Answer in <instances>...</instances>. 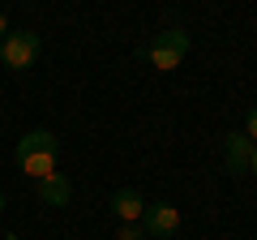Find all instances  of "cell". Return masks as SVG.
Wrapping results in <instances>:
<instances>
[{
  "label": "cell",
  "mask_w": 257,
  "mask_h": 240,
  "mask_svg": "<svg viewBox=\"0 0 257 240\" xmlns=\"http://www.w3.org/2000/svg\"><path fill=\"white\" fill-rule=\"evenodd\" d=\"M18 167H22V172H26L30 180L39 185V180H47V176L56 172V155H47V150H39V155H26V159H18Z\"/></svg>",
  "instance_id": "8"
},
{
  "label": "cell",
  "mask_w": 257,
  "mask_h": 240,
  "mask_svg": "<svg viewBox=\"0 0 257 240\" xmlns=\"http://www.w3.org/2000/svg\"><path fill=\"white\" fill-rule=\"evenodd\" d=\"M111 214H116L120 223H142V214H146V197L133 193V189H116V193H111Z\"/></svg>",
  "instance_id": "5"
},
{
  "label": "cell",
  "mask_w": 257,
  "mask_h": 240,
  "mask_svg": "<svg viewBox=\"0 0 257 240\" xmlns=\"http://www.w3.org/2000/svg\"><path fill=\"white\" fill-rule=\"evenodd\" d=\"M240 133H244V138H248V142L257 146V103L248 107V120H244V129H240Z\"/></svg>",
  "instance_id": "10"
},
{
  "label": "cell",
  "mask_w": 257,
  "mask_h": 240,
  "mask_svg": "<svg viewBox=\"0 0 257 240\" xmlns=\"http://www.w3.org/2000/svg\"><path fill=\"white\" fill-rule=\"evenodd\" d=\"M5 240H18V236H13V231H9V236H5Z\"/></svg>",
  "instance_id": "14"
},
{
  "label": "cell",
  "mask_w": 257,
  "mask_h": 240,
  "mask_svg": "<svg viewBox=\"0 0 257 240\" xmlns=\"http://www.w3.org/2000/svg\"><path fill=\"white\" fill-rule=\"evenodd\" d=\"M248 172L257 176V146H253V159H248Z\"/></svg>",
  "instance_id": "12"
},
{
  "label": "cell",
  "mask_w": 257,
  "mask_h": 240,
  "mask_svg": "<svg viewBox=\"0 0 257 240\" xmlns=\"http://www.w3.org/2000/svg\"><path fill=\"white\" fill-rule=\"evenodd\" d=\"M39 150L56 155V150H60V138H56V133H47V129H30L26 138H18L13 155H18V159H26V155H39Z\"/></svg>",
  "instance_id": "7"
},
{
  "label": "cell",
  "mask_w": 257,
  "mask_h": 240,
  "mask_svg": "<svg viewBox=\"0 0 257 240\" xmlns=\"http://www.w3.org/2000/svg\"><path fill=\"white\" fill-rule=\"evenodd\" d=\"M116 240H146V231H142V223H120Z\"/></svg>",
  "instance_id": "9"
},
{
  "label": "cell",
  "mask_w": 257,
  "mask_h": 240,
  "mask_svg": "<svg viewBox=\"0 0 257 240\" xmlns=\"http://www.w3.org/2000/svg\"><path fill=\"white\" fill-rule=\"evenodd\" d=\"M5 39H9V18L0 13V43H5Z\"/></svg>",
  "instance_id": "11"
},
{
  "label": "cell",
  "mask_w": 257,
  "mask_h": 240,
  "mask_svg": "<svg viewBox=\"0 0 257 240\" xmlns=\"http://www.w3.org/2000/svg\"><path fill=\"white\" fill-rule=\"evenodd\" d=\"M0 210H5V193H0Z\"/></svg>",
  "instance_id": "13"
},
{
  "label": "cell",
  "mask_w": 257,
  "mask_h": 240,
  "mask_svg": "<svg viewBox=\"0 0 257 240\" xmlns=\"http://www.w3.org/2000/svg\"><path fill=\"white\" fill-rule=\"evenodd\" d=\"M142 231H146V236H155V240L176 236V231H180V210H176L172 202H150L146 214H142Z\"/></svg>",
  "instance_id": "3"
},
{
  "label": "cell",
  "mask_w": 257,
  "mask_h": 240,
  "mask_svg": "<svg viewBox=\"0 0 257 240\" xmlns=\"http://www.w3.org/2000/svg\"><path fill=\"white\" fill-rule=\"evenodd\" d=\"M184 52H189V35H184L180 26H167L163 35H155L146 47H138V56H146L159 73H172V69H180Z\"/></svg>",
  "instance_id": "1"
},
{
  "label": "cell",
  "mask_w": 257,
  "mask_h": 240,
  "mask_svg": "<svg viewBox=\"0 0 257 240\" xmlns=\"http://www.w3.org/2000/svg\"><path fill=\"white\" fill-rule=\"evenodd\" d=\"M35 193H39V202H43V206H69V197H73V185H69V176L52 172L47 180H39V185H35Z\"/></svg>",
  "instance_id": "6"
},
{
  "label": "cell",
  "mask_w": 257,
  "mask_h": 240,
  "mask_svg": "<svg viewBox=\"0 0 257 240\" xmlns=\"http://www.w3.org/2000/svg\"><path fill=\"white\" fill-rule=\"evenodd\" d=\"M39 52H43V39H39L35 30H9V39L0 43V60H5V69H13V73L35 69Z\"/></svg>",
  "instance_id": "2"
},
{
  "label": "cell",
  "mask_w": 257,
  "mask_h": 240,
  "mask_svg": "<svg viewBox=\"0 0 257 240\" xmlns=\"http://www.w3.org/2000/svg\"><path fill=\"white\" fill-rule=\"evenodd\" d=\"M223 155H227V172L231 176H248V159H253V142L244 138L240 129H231L223 138Z\"/></svg>",
  "instance_id": "4"
}]
</instances>
